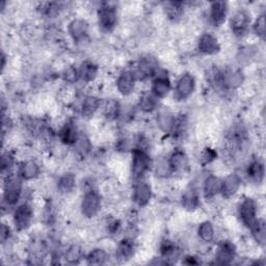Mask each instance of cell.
Listing matches in <instances>:
<instances>
[{"mask_svg":"<svg viewBox=\"0 0 266 266\" xmlns=\"http://www.w3.org/2000/svg\"><path fill=\"white\" fill-rule=\"evenodd\" d=\"M131 166L132 177L138 181H141V179H143V177L149 172L151 166V159L146 150L143 148L133 150Z\"/></svg>","mask_w":266,"mask_h":266,"instance_id":"obj_1","label":"cell"},{"mask_svg":"<svg viewBox=\"0 0 266 266\" xmlns=\"http://www.w3.org/2000/svg\"><path fill=\"white\" fill-rule=\"evenodd\" d=\"M102 199L96 190H88L84 193L81 201V212L85 217H94L96 216L100 209H101Z\"/></svg>","mask_w":266,"mask_h":266,"instance_id":"obj_2","label":"cell"},{"mask_svg":"<svg viewBox=\"0 0 266 266\" xmlns=\"http://www.w3.org/2000/svg\"><path fill=\"white\" fill-rule=\"evenodd\" d=\"M22 193L21 180L14 176H9L5 183L4 189V202L8 206H15L20 199Z\"/></svg>","mask_w":266,"mask_h":266,"instance_id":"obj_3","label":"cell"},{"mask_svg":"<svg viewBox=\"0 0 266 266\" xmlns=\"http://www.w3.org/2000/svg\"><path fill=\"white\" fill-rule=\"evenodd\" d=\"M117 21V10L114 7L109 5H104L98 10V23L100 28L103 31H112L116 27Z\"/></svg>","mask_w":266,"mask_h":266,"instance_id":"obj_4","label":"cell"},{"mask_svg":"<svg viewBox=\"0 0 266 266\" xmlns=\"http://www.w3.org/2000/svg\"><path fill=\"white\" fill-rule=\"evenodd\" d=\"M251 23V16L246 10L236 11L230 19V27L232 32L237 37H242L248 31Z\"/></svg>","mask_w":266,"mask_h":266,"instance_id":"obj_5","label":"cell"},{"mask_svg":"<svg viewBox=\"0 0 266 266\" xmlns=\"http://www.w3.org/2000/svg\"><path fill=\"white\" fill-rule=\"evenodd\" d=\"M158 70V61L152 56H146L141 58L136 71L133 72L137 80H145L155 75Z\"/></svg>","mask_w":266,"mask_h":266,"instance_id":"obj_6","label":"cell"},{"mask_svg":"<svg viewBox=\"0 0 266 266\" xmlns=\"http://www.w3.org/2000/svg\"><path fill=\"white\" fill-rule=\"evenodd\" d=\"M32 218H33V210L32 207L27 203L21 204L14 211L13 220L18 231L26 230L30 226Z\"/></svg>","mask_w":266,"mask_h":266,"instance_id":"obj_7","label":"cell"},{"mask_svg":"<svg viewBox=\"0 0 266 266\" xmlns=\"http://www.w3.org/2000/svg\"><path fill=\"white\" fill-rule=\"evenodd\" d=\"M194 87H195L194 77L189 73L183 74L178 79L176 84V88H175L176 99L179 100V101H183V100L188 99L194 92Z\"/></svg>","mask_w":266,"mask_h":266,"instance_id":"obj_8","label":"cell"},{"mask_svg":"<svg viewBox=\"0 0 266 266\" xmlns=\"http://www.w3.org/2000/svg\"><path fill=\"white\" fill-rule=\"evenodd\" d=\"M238 215L242 224L249 229L257 219V204L253 198H245L238 207Z\"/></svg>","mask_w":266,"mask_h":266,"instance_id":"obj_9","label":"cell"},{"mask_svg":"<svg viewBox=\"0 0 266 266\" xmlns=\"http://www.w3.org/2000/svg\"><path fill=\"white\" fill-rule=\"evenodd\" d=\"M152 198V188L146 182L139 181L133 188V201L141 207L149 204Z\"/></svg>","mask_w":266,"mask_h":266,"instance_id":"obj_10","label":"cell"},{"mask_svg":"<svg viewBox=\"0 0 266 266\" xmlns=\"http://www.w3.org/2000/svg\"><path fill=\"white\" fill-rule=\"evenodd\" d=\"M197 48L199 52L206 55L216 54L220 50V46L217 39L213 35H211V33H204V35L199 38Z\"/></svg>","mask_w":266,"mask_h":266,"instance_id":"obj_11","label":"cell"},{"mask_svg":"<svg viewBox=\"0 0 266 266\" xmlns=\"http://www.w3.org/2000/svg\"><path fill=\"white\" fill-rule=\"evenodd\" d=\"M228 15V4L225 2H214L210 5L209 20L212 25L220 26Z\"/></svg>","mask_w":266,"mask_h":266,"instance_id":"obj_12","label":"cell"},{"mask_svg":"<svg viewBox=\"0 0 266 266\" xmlns=\"http://www.w3.org/2000/svg\"><path fill=\"white\" fill-rule=\"evenodd\" d=\"M137 78L133 72H123L117 79V88L123 96H129L135 91Z\"/></svg>","mask_w":266,"mask_h":266,"instance_id":"obj_13","label":"cell"},{"mask_svg":"<svg viewBox=\"0 0 266 266\" xmlns=\"http://www.w3.org/2000/svg\"><path fill=\"white\" fill-rule=\"evenodd\" d=\"M240 185H241L240 177L236 174H231L225 180H223L220 193L224 197L230 198L239 190Z\"/></svg>","mask_w":266,"mask_h":266,"instance_id":"obj_14","label":"cell"},{"mask_svg":"<svg viewBox=\"0 0 266 266\" xmlns=\"http://www.w3.org/2000/svg\"><path fill=\"white\" fill-rule=\"evenodd\" d=\"M235 246L230 241H223L218 246V250L216 252V263L218 264H230L233 259L235 258Z\"/></svg>","mask_w":266,"mask_h":266,"instance_id":"obj_15","label":"cell"},{"mask_svg":"<svg viewBox=\"0 0 266 266\" xmlns=\"http://www.w3.org/2000/svg\"><path fill=\"white\" fill-rule=\"evenodd\" d=\"M88 25L82 19H74L69 24V33L75 42H81L87 37Z\"/></svg>","mask_w":266,"mask_h":266,"instance_id":"obj_16","label":"cell"},{"mask_svg":"<svg viewBox=\"0 0 266 266\" xmlns=\"http://www.w3.org/2000/svg\"><path fill=\"white\" fill-rule=\"evenodd\" d=\"M172 88V84L170 79L166 76H161L158 75L152 83V94L157 97L158 99L164 98L169 95V93L171 92Z\"/></svg>","mask_w":266,"mask_h":266,"instance_id":"obj_17","label":"cell"},{"mask_svg":"<svg viewBox=\"0 0 266 266\" xmlns=\"http://www.w3.org/2000/svg\"><path fill=\"white\" fill-rule=\"evenodd\" d=\"M187 165H188V158L186 154L181 150L174 151L168 160L169 169L173 172L183 171L187 168Z\"/></svg>","mask_w":266,"mask_h":266,"instance_id":"obj_18","label":"cell"},{"mask_svg":"<svg viewBox=\"0 0 266 266\" xmlns=\"http://www.w3.org/2000/svg\"><path fill=\"white\" fill-rule=\"evenodd\" d=\"M40 166L33 160L23 161L19 166V176L23 180H32L39 176Z\"/></svg>","mask_w":266,"mask_h":266,"instance_id":"obj_19","label":"cell"},{"mask_svg":"<svg viewBox=\"0 0 266 266\" xmlns=\"http://www.w3.org/2000/svg\"><path fill=\"white\" fill-rule=\"evenodd\" d=\"M223 180L216 176H209L206 178L203 184V192L206 198H212L220 193Z\"/></svg>","mask_w":266,"mask_h":266,"instance_id":"obj_20","label":"cell"},{"mask_svg":"<svg viewBox=\"0 0 266 266\" xmlns=\"http://www.w3.org/2000/svg\"><path fill=\"white\" fill-rule=\"evenodd\" d=\"M78 138H79L78 132L72 124H65L59 131V139L65 145H69V146L75 145Z\"/></svg>","mask_w":266,"mask_h":266,"instance_id":"obj_21","label":"cell"},{"mask_svg":"<svg viewBox=\"0 0 266 266\" xmlns=\"http://www.w3.org/2000/svg\"><path fill=\"white\" fill-rule=\"evenodd\" d=\"M264 174H265V170H264V164L259 161V160H255L253 161L247 170V175L249 177V179L255 183H262L263 179H264Z\"/></svg>","mask_w":266,"mask_h":266,"instance_id":"obj_22","label":"cell"},{"mask_svg":"<svg viewBox=\"0 0 266 266\" xmlns=\"http://www.w3.org/2000/svg\"><path fill=\"white\" fill-rule=\"evenodd\" d=\"M133 254H135V245H133L131 239L125 238L123 239L117 249V258L122 261L129 260Z\"/></svg>","mask_w":266,"mask_h":266,"instance_id":"obj_23","label":"cell"},{"mask_svg":"<svg viewBox=\"0 0 266 266\" xmlns=\"http://www.w3.org/2000/svg\"><path fill=\"white\" fill-rule=\"evenodd\" d=\"M79 76L85 82L93 81L98 75V66L92 61H84L79 68Z\"/></svg>","mask_w":266,"mask_h":266,"instance_id":"obj_24","label":"cell"},{"mask_svg":"<svg viewBox=\"0 0 266 266\" xmlns=\"http://www.w3.org/2000/svg\"><path fill=\"white\" fill-rule=\"evenodd\" d=\"M252 231V235L255 238V240L260 245H265L266 239V229H265V221L262 218H257L256 221L252 225L250 228Z\"/></svg>","mask_w":266,"mask_h":266,"instance_id":"obj_25","label":"cell"},{"mask_svg":"<svg viewBox=\"0 0 266 266\" xmlns=\"http://www.w3.org/2000/svg\"><path fill=\"white\" fill-rule=\"evenodd\" d=\"M140 108L145 113H151L156 109L158 105V98L155 97L152 92L144 93L140 99Z\"/></svg>","mask_w":266,"mask_h":266,"instance_id":"obj_26","label":"cell"},{"mask_svg":"<svg viewBox=\"0 0 266 266\" xmlns=\"http://www.w3.org/2000/svg\"><path fill=\"white\" fill-rule=\"evenodd\" d=\"M100 105H101V103H100V100L97 97L95 96L85 97L81 105L82 115L85 117L93 116L98 110Z\"/></svg>","mask_w":266,"mask_h":266,"instance_id":"obj_27","label":"cell"},{"mask_svg":"<svg viewBox=\"0 0 266 266\" xmlns=\"http://www.w3.org/2000/svg\"><path fill=\"white\" fill-rule=\"evenodd\" d=\"M75 182L76 178L72 173H65L59 178L57 182V187L62 193H70L75 187Z\"/></svg>","mask_w":266,"mask_h":266,"instance_id":"obj_28","label":"cell"},{"mask_svg":"<svg viewBox=\"0 0 266 266\" xmlns=\"http://www.w3.org/2000/svg\"><path fill=\"white\" fill-rule=\"evenodd\" d=\"M175 117L168 110H162L158 115V123L164 132H172L175 125Z\"/></svg>","mask_w":266,"mask_h":266,"instance_id":"obj_29","label":"cell"},{"mask_svg":"<svg viewBox=\"0 0 266 266\" xmlns=\"http://www.w3.org/2000/svg\"><path fill=\"white\" fill-rule=\"evenodd\" d=\"M165 13L166 16L169 17V19H171L172 21H178L183 13V4L182 3H178V2H171V3H166V7H165Z\"/></svg>","mask_w":266,"mask_h":266,"instance_id":"obj_30","label":"cell"},{"mask_svg":"<svg viewBox=\"0 0 266 266\" xmlns=\"http://www.w3.org/2000/svg\"><path fill=\"white\" fill-rule=\"evenodd\" d=\"M197 235L205 242H209L214 237V227L211 221H204L197 228Z\"/></svg>","mask_w":266,"mask_h":266,"instance_id":"obj_31","label":"cell"},{"mask_svg":"<svg viewBox=\"0 0 266 266\" xmlns=\"http://www.w3.org/2000/svg\"><path fill=\"white\" fill-rule=\"evenodd\" d=\"M199 202H198V196L193 190L186 191L182 196V206L184 209L188 211H192L197 208Z\"/></svg>","mask_w":266,"mask_h":266,"instance_id":"obj_32","label":"cell"},{"mask_svg":"<svg viewBox=\"0 0 266 266\" xmlns=\"http://www.w3.org/2000/svg\"><path fill=\"white\" fill-rule=\"evenodd\" d=\"M107 253L101 249H95L86 257L87 263L91 265H102L107 261Z\"/></svg>","mask_w":266,"mask_h":266,"instance_id":"obj_33","label":"cell"},{"mask_svg":"<svg viewBox=\"0 0 266 266\" xmlns=\"http://www.w3.org/2000/svg\"><path fill=\"white\" fill-rule=\"evenodd\" d=\"M103 110H104V115L106 118L109 119H114L116 117H118L119 115V104L118 102H116L115 100H108V101L104 104L103 106Z\"/></svg>","mask_w":266,"mask_h":266,"instance_id":"obj_34","label":"cell"},{"mask_svg":"<svg viewBox=\"0 0 266 266\" xmlns=\"http://www.w3.org/2000/svg\"><path fill=\"white\" fill-rule=\"evenodd\" d=\"M82 257V251L79 247L73 246L65 253V260L69 263H77Z\"/></svg>","mask_w":266,"mask_h":266,"instance_id":"obj_35","label":"cell"},{"mask_svg":"<svg viewBox=\"0 0 266 266\" xmlns=\"http://www.w3.org/2000/svg\"><path fill=\"white\" fill-rule=\"evenodd\" d=\"M62 78L65 82L68 83H74L76 82L80 76H79V71L74 68V66H69V68H66L63 73H62Z\"/></svg>","mask_w":266,"mask_h":266,"instance_id":"obj_36","label":"cell"},{"mask_svg":"<svg viewBox=\"0 0 266 266\" xmlns=\"http://www.w3.org/2000/svg\"><path fill=\"white\" fill-rule=\"evenodd\" d=\"M253 29H254L256 35H257L260 39H262V40L265 39V35H266V33H265V16H264V15H260V16L257 18V20H256L255 23H254Z\"/></svg>","mask_w":266,"mask_h":266,"instance_id":"obj_37","label":"cell"},{"mask_svg":"<svg viewBox=\"0 0 266 266\" xmlns=\"http://www.w3.org/2000/svg\"><path fill=\"white\" fill-rule=\"evenodd\" d=\"M160 252H161V255L165 258H170L172 256L175 255L176 253V247L173 242L166 240V241H163V243L161 245V248H160Z\"/></svg>","mask_w":266,"mask_h":266,"instance_id":"obj_38","label":"cell"},{"mask_svg":"<svg viewBox=\"0 0 266 266\" xmlns=\"http://www.w3.org/2000/svg\"><path fill=\"white\" fill-rule=\"evenodd\" d=\"M217 157V153L215 150L211 148H205L201 154V162L203 165L211 163Z\"/></svg>","mask_w":266,"mask_h":266,"instance_id":"obj_39","label":"cell"},{"mask_svg":"<svg viewBox=\"0 0 266 266\" xmlns=\"http://www.w3.org/2000/svg\"><path fill=\"white\" fill-rule=\"evenodd\" d=\"M14 163V158L11 154L7 153L3 156V172L5 173L6 170H10Z\"/></svg>","mask_w":266,"mask_h":266,"instance_id":"obj_40","label":"cell"},{"mask_svg":"<svg viewBox=\"0 0 266 266\" xmlns=\"http://www.w3.org/2000/svg\"><path fill=\"white\" fill-rule=\"evenodd\" d=\"M10 236H11L10 228L7 227L6 225H3V228H2V239H3V241L5 242Z\"/></svg>","mask_w":266,"mask_h":266,"instance_id":"obj_41","label":"cell"}]
</instances>
